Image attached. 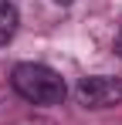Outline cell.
Wrapping results in <instances>:
<instances>
[{"instance_id": "6da1fadb", "label": "cell", "mask_w": 122, "mask_h": 125, "mask_svg": "<svg viewBox=\"0 0 122 125\" xmlns=\"http://www.w3.org/2000/svg\"><path fill=\"white\" fill-rule=\"evenodd\" d=\"M10 84L24 102H34V105H61L68 95L64 78L54 68L37 64V61H20L10 71Z\"/></svg>"}, {"instance_id": "7a4b0ae2", "label": "cell", "mask_w": 122, "mask_h": 125, "mask_svg": "<svg viewBox=\"0 0 122 125\" xmlns=\"http://www.w3.org/2000/svg\"><path fill=\"white\" fill-rule=\"evenodd\" d=\"M75 95L85 108H112L122 102V81L109 78V74H88L78 81Z\"/></svg>"}, {"instance_id": "3957f363", "label": "cell", "mask_w": 122, "mask_h": 125, "mask_svg": "<svg viewBox=\"0 0 122 125\" xmlns=\"http://www.w3.org/2000/svg\"><path fill=\"white\" fill-rule=\"evenodd\" d=\"M17 24H20L17 10H14L10 3H0V47L14 41V34H17Z\"/></svg>"}, {"instance_id": "277c9868", "label": "cell", "mask_w": 122, "mask_h": 125, "mask_svg": "<svg viewBox=\"0 0 122 125\" xmlns=\"http://www.w3.org/2000/svg\"><path fill=\"white\" fill-rule=\"evenodd\" d=\"M115 51H119V58H122V31H119V37H115Z\"/></svg>"}]
</instances>
